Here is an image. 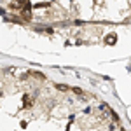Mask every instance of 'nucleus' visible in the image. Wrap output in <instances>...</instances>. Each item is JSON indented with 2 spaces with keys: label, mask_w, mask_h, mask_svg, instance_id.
Segmentation results:
<instances>
[{
  "label": "nucleus",
  "mask_w": 131,
  "mask_h": 131,
  "mask_svg": "<svg viewBox=\"0 0 131 131\" xmlns=\"http://www.w3.org/2000/svg\"><path fill=\"white\" fill-rule=\"evenodd\" d=\"M0 9L19 19L124 18L131 12V0H0Z\"/></svg>",
  "instance_id": "1"
}]
</instances>
